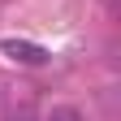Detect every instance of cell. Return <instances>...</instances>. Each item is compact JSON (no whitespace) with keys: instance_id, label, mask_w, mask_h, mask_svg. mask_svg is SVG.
<instances>
[{"instance_id":"1","label":"cell","mask_w":121,"mask_h":121,"mask_svg":"<svg viewBox=\"0 0 121 121\" xmlns=\"http://www.w3.org/2000/svg\"><path fill=\"white\" fill-rule=\"evenodd\" d=\"M0 48H4L9 60H22V65H43V60H48V48H39V43H30V39H4Z\"/></svg>"},{"instance_id":"2","label":"cell","mask_w":121,"mask_h":121,"mask_svg":"<svg viewBox=\"0 0 121 121\" xmlns=\"http://www.w3.org/2000/svg\"><path fill=\"white\" fill-rule=\"evenodd\" d=\"M43 121H82V112H78V108H69V104H60V108H52Z\"/></svg>"}]
</instances>
